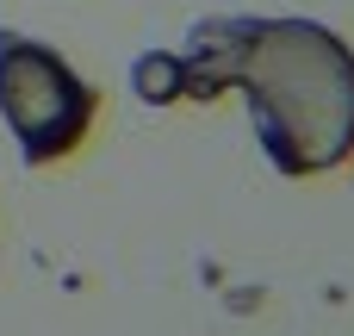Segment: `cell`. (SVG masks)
<instances>
[{"instance_id":"6da1fadb","label":"cell","mask_w":354,"mask_h":336,"mask_svg":"<svg viewBox=\"0 0 354 336\" xmlns=\"http://www.w3.org/2000/svg\"><path fill=\"white\" fill-rule=\"evenodd\" d=\"M187 100L243 94L249 131L280 181H324L354 162V44L305 12H205L180 44Z\"/></svg>"},{"instance_id":"7a4b0ae2","label":"cell","mask_w":354,"mask_h":336,"mask_svg":"<svg viewBox=\"0 0 354 336\" xmlns=\"http://www.w3.org/2000/svg\"><path fill=\"white\" fill-rule=\"evenodd\" d=\"M106 94L87 81L56 44L0 25V125L25 168H62L75 162L100 131Z\"/></svg>"},{"instance_id":"3957f363","label":"cell","mask_w":354,"mask_h":336,"mask_svg":"<svg viewBox=\"0 0 354 336\" xmlns=\"http://www.w3.org/2000/svg\"><path fill=\"white\" fill-rule=\"evenodd\" d=\"M124 81H131V94H137L143 106H156V112L187 106V62H180V50H168V44L137 50V56L124 62Z\"/></svg>"}]
</instances>
